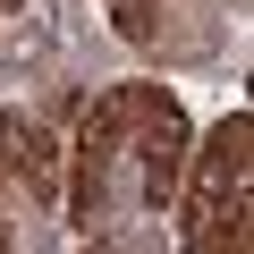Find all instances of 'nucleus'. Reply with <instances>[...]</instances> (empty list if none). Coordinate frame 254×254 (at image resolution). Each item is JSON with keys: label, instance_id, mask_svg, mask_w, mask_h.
<instances>
[{"label": "nucleus", "instance_id": "4", "mask_svg": "<svg viewBox=\"0 0 254 254\" xmlns=\"http://www.w3.org/2000/svg\"><path fill=\"white\" fill-rule=\"evenodd\" d=\"M17 144H26V119H9V110H0V195L17 187Z\"/></svg>", "mask_w": 254, "mask_h": 254}, {"label": "nucleus", "instance_id": "1", "mask_svg": "<svg viewBox=\"0 0 254 254\" xmlns=\"http://www.w3.org/2000/svg\"><path fill=\"white\" fill-rule=\"evenodd\" d=\"M187 144L195 127L178 110V93L161 85H110L85 127H76V170H68V220L85 237H102L127 212H170L178 178H187Z\"/></svg>", "mask_w": 254, "mask_h": 254}, {"label": "nucleus", "instance_id": "3", "mask_svg": "<svg viewBox=\"0 0 254 254\" xmlns=\"http://www.w3.org/2000/svg\"><path fill=\"white\" fill-rule=\"evenodd\" d=\"M110 26H119L127 43H153V34H161V0H119V17H110Z\"/></svg>", "mask_w": 254, "mask_h": 254}, {"label": "nucleus", "instance_id": "2", "mask_svg": "<svg viewBox=\"0 0 254 254\" xmlns=\"http://www.w3.org/2000/svg\"><path fill=\"white\" fill-rule=\"evenodd\" d=\"M178 254H246L254 229V119L229 110L203 144H187L178 178Z\"/></svg>", "mask_w": 254, "mask_h": 254}, {"label": "nucleus", "instance_id": "5", "mask_svg": "<svg viewBox=\"0 0 254 254\" xmlns=\"http://www.w3.org/2000/svg\"><path fill=\"white\" fill-rule=\"evenodd\" d=\"M0 9H17V0H0Z\"/></svg>", "mask_w": 254, "mask_h": 254}]
</instances>
